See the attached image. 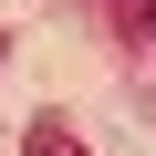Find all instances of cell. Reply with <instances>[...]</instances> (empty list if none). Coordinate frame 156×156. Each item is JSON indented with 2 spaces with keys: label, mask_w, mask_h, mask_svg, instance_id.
<instances>
[{
  "label": "cell",
  "mask_w": 156,
  "mask_h": 156,
  "mask_svg": "<svg viewBox=\"0 0 156 156\" xmlns=\"http://www.w3.org/2000/svg\"><path fill=\"white\" fill-rule=\"evenodd\" d=\"M21 156H83V135H73L62 115H31L21 125Z\"/></svg>",
  "instance_id": "6da1fadb"
},
{
  "label": "cell",
  "mask_w": 156,
  "mask_h": 156,
  "mask_svg": "<svg viewBox=\"0 0 156 156\" xmlns=\"http://www.w3.org/2000/svg\"><path fill=\"white\" fill-rule=\"evenodd\" d=\"M146 42H156V0H146Z\"/></svg>",
  "instance_id": "7a4b0ae2"
},
{
  "label": "cell",
  "mask_w": 156,
  "mask_h": 156,
  "mask_svg": "<svg viewBox=\"0 0 156 156\" xmlns=\"http://www.w3.org/2000/svg\"><path fill=\"white\" fill-rule=\"evenodd\" d=\"M0 62H11V42H0Z\"/></svg>",
  "instance_id": "3957f363"
}]
</instances>
